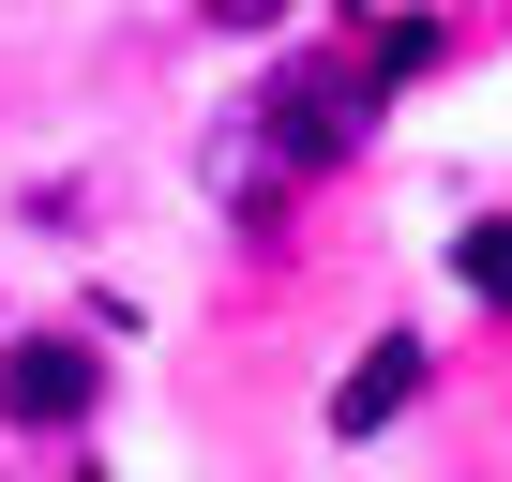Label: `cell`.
<instances>
[{"mask_svg":"<svg viewBox=\"0 0 512 482\" xmlns=\"http://www.w3.org/2000/svg\"><path fill=\"white\" fill-rule=\"evenodd\" d=\"M91 392H106V362L76 332H31L16 362H0V407H16V422H91Z\"/></svg>","mask_w":512,"mask_h":482,"instance_id":"6da1fadb","label":"cell"},{"mask_svg":"<svg viewBox=\"0 0 512 482\" xmlns=\"http://www.w3.org/2000/svg\"><path fill=\"white\" fill-rule=\"evenodd\" d=\"M452 272H467V287L512 317V226H467V241H452Z\"/></svg>","mask_w":512,"mask_h":482,"instance_id":"3957f363","label":"cell"},{"mask_svg":"<svg viewBox=\"0 0 512 482\" xmlns=\"http://www.w3.org/2000/svg\"><path fill=\"white\" fill-rule=\"evenodd\" d=\"M407 392H422V347L392 332V347H362V362H347V392H332V437H377Z\"/></svg>","mask_w":512,"mask_h":482,"instance_id":"7a4b0ae2","label":"cell"}]
</instances>
